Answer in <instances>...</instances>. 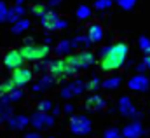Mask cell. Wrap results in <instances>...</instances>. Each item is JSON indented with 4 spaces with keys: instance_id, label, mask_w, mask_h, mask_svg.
Wrapping results in <instances>:
<instances>
[{
    "instance_id": "1",
    "label": "cell",
    "mask_w": 150,
    "mask_h": 138,
    "mask_svg": "<svg viewBox=\"0 0 150 138\" xmlns=\"http://www.w3.org/2000/svg\"><path fill=\"white\" fill-rule=\"evenodd\" d=\"M126 58H127V46L126 44H115L110 46L107 54L101 58L100 61V68L103 72H112V70L120 68L124 63H126Z\"/></svg>"
},
{
    "instance_id": "2",
    "label": "cell",
    "mask_w": 150,
    "mask_h": 138,
    "mask_svg": "<svg viewBox=\"0 0 150 138\" xmlns=\"http://www.w3.org/2000/svg\"><path fill=\"white\" fill-rule=\"evenodd\" d=\"M19 54L23 56V60H30V61H38V60H44L47 54H49V46L47 44H25L21 49H19Z\"/></svg>"
},
{
    "instance_id": "3",
    "label": "cell",
    "mask_w": 150,
    "mask_h": 138,
    "mask_svg": "<svg viewBox=\"0 0 150 138\" xmlns=\"http://www.w3.org/2000/svg\"><path fill=\"white\" fill-rule=\"evenodd\" d=\"M65 63L74 67L75 70L80 68H87L94 63V54L93 53H87V51H82V53H77V54H70L65 58Z\"/></svg>"
},
{
    "instance_id": "4",
    "label": "cell",
    "mask_w": 150,
    "mask_h": 138,
    "mask_svg": "<svg viewBox=\"0 0 150 138\" xmlns=\"http://www.w3.org/2000/svg\"><path fill=\"white\" fill-rule=\"evenodd\" d=\"M40 21H42V26L47 28V30H61L67 26V21L65 19H59L58 12L54 11H44V14L40 16Z\"/></svg>"
},
{
    "instance_id": "5",
    "label": "cell",
    "mask_w": 150,
    "mask_h": 138,
    "mask_svg": "<svg viewBox=\"0 0 150 138\" xmlns=\"http://www.w3.org/2000/svg\"><path fill=\"white\" fill-rule=\"evenodd\" d=\"M47 68L52 77H70V75H75V72H77L74 67L67 65L65 60H52L47 65Z\"/></svg>"
},
{
    "instance_id": "6",
    "label": "cell",
    "mask_w": 150,
    "mask_h": 138,
    "mask_svg": "<svg viewBox=\"0 0 150 138\" xmlns=\"http://www.w3.org/2000/svg\"><path fill=\"white\" fill-rule=\"evenodd\" d=\"M91 121L86 115H74L70 119V129L75 135H87L91 131Z\"/></svg>"
},
{
    "instance_id": "7",
    "label": "cell",
    "mask_w": 150,
    "mask_h": 138,
    "mask_svg": "<svg viewBox=\"0 0 150 138\" xmlns=\"http://www.w3.org/2000/svg\"><path fill=\"white\" fill-rule=\"evenodd\" d=\"M32 77H33L32 68L19 67V68L14 70V73H12V79H11V80L16 84V87H23V86H26V84H30V82H32Z\"/></svg>"
},
{
    "instance_id": "8",
    "label": "cell",
    "mask_w": 150,
    "mask_h": 138,
    "mask_svg": "<svg viewBox=\"0 0 150 138\" xmlns=\"http://www.w3.org/2000/svg\"><path fill=\"white\" fill-rule=\"evenodd\" d=\"M30 122H32V126L38 131V129H44V128H51L54 124V117L49 115L47 112H37V114L32 115Z\"/></svg>"
},
{
    "instance_id": "9",
    "label": "cell",
    "mask_w": 150,
    "mask_h": 138,
    "mask_svg": "<svg viewBox=\"0 0 150 138\" xmlns=\"http://www.w3.org/2000/svg\"><path fill=\"white\" fill-rule=\"evenodd\" d=\"M23 56L19 54V51H9V53H5V56H4V65L7 67V68H11V70H16V68H19L21 65H23Z\"/></svg>"
},
{
    "instance_id": "10",
    "label": "cell",
    "mask_w": 150,
    "mask_h": 138,
    "mask_svg": "<svg viewBox=\"0 0 150 138\" xmlns=\"http://www.w3.org/2000/svg\"><path fill=\"white\" fill-rule=\"evenodd\" d=\"M129 89L131 91H138V93H142V91H147L150 87V80L145 77V75H142V73H138V75H134V77H131L129 79Z\"/></svg>"
},
{
    "instance_id": "11",
    "label": "cell",
    "mask_w": 150,
    "mask_h": 138,
    "mask_svg": "<svg viewBox=\"0 0 150 138\" xmlns=\"http://www.w3.org/2000/svg\"><path fill=\"white\" fill-rule=\"evenodd\" d=\"M84 89H86V84H84L82 80H74V82L67 84V87H63L61 96H63V98H74L77 95H80Z\"/></svg>"
},
{
    "instance_id": "12",
    "label": "cell",
    "mask_w": 150,
    "mask_h": 138,
    "mask_svg": "<svg viewBox=\"0 0 150 138\" xmlns=\"http://www.w3.org/2000/svg\"><path fill=\"white\" fill-rule=\"evenodd\" d=\"M120 133H122L124 138H140L143 135V128H142L140 122H131V124H127Z\"/></svg>"
},
{
    "instance_id": "13",
    "label": "cell",
    "mask_w": 150,
    "mask_h": 138,
    "mask_svg": "<svg viewBox=\"0 0 150 138\" xmlns=\"http://www.w3.org/2000/svg\"><path fill=\"white\" fill-rule=\"evenodd\" d=\"M119 112H120L124 117H133V115L136 114L134 105L131 103V100H129L127 96H122V98L119 100Z\"/></svg>"
},
{
    "instance_id": "14",
    "label": "cell",
    "mask_w": 150,
    "mask_h": 138,
    "mask_svg": "<svg viewBox=\"0 0 150 138\" xmlns=\"http://www.w3.org/2000/svg\"><path fill=\"white\" fill-rule=\"evenodd\" d=\"M7 122H9V128L11 129H25L28 126L30 119L26 115H11L7 119Z\"/></svg>"
},
{
    "instance_id": "15",
    "label": "cell",
    "mask_w": 150,
    "mask_h": 138,
    "mask_svg": "<svg viewBox=\"0 0 150 138\" xmlns=\"http://www.w3.org/2000/svg\"><path fill=\"white\" fill-rule=\"evenodd\" d=\"M86 37L89 38L91 44H98V42L103 38V28H101L98 23H94V25L89 26V30H87V35H86Z\"/></svg>"
},
{
    "instance_id": "16",
    "label": "cell",
    "mask_w": 150,
    "mask_h": 138,
    "mask_svg": "<svg viewBox=\"0 0 150 138\" xmlns=\"http://www.w3.org/2000/svg\"><path fill=\"white\" fill-rule=\"evenodd\" d=\"M105 107H107L105 100H103L101 96H98V95H94V96L87 98V102H86V108H89V110H94V112H98V110H103Z\"/></svg>"
},
{
    "instance_id": "17",
    "label": "cell",
    "mask_w": 150,
    "mask_h": 138,
    "mask_svg": "<svg viewBox=\"0 0 150 138\" xmlns=\"http://www.w3.org/2000/svg\"><path fill=\"white\" fill-rule=\"evenodd\" d=\"M23 14H25V9H23L21 5H14L12 9H7L5 21H9V23H14V21H18L19 18H23Z\"/></svg>"
},
{
    "instance_id": "18",
    "label": "cell",
    "mask_w": 150,
    "mask_h": 138,
    "mask_svg": "<svg viewBox=\"0 0 150 138\" xmlns=\"http://www.w3.org/2000/svg\"><path fill=\"white\" fill-rule=\"evenodd\" d=\"M52 82H54V77H52L51 73H49V75H42V77L38 79V82L33 86V91H44V89L51 87Z\"/></svg>"
},
{
    "instance_id": "19",
    "label": "cell",
    "mask_w": 150,
    "mask_h": 138,
    "mask_svg": "<svg viewBox=\"0 0 150 138\" xmlns=\"http://www.w3.org/2000/svg\"><path fill=\"white\" fill-rule=\"evenodd\" d=\"M28 26H30V21H28L26 18H19L18 21L12 23V33H21V32H25Z\"/></svg>"
},
{
    "instance_id": "20",
    "label": "cell",
    "mask_w": 150,
    "mask_h": 138,
    "mask_svg": "<svg viewBox=\"0 0 150 138\" xmlns=\"http://www.w3.org/2000/svg\"><path fill=\"white\" fill-rule=\"evenodd\" d=\"M9 117H11V108L7 107V100L2 96V98H0V122L7 121Z\"/></svg>"
},
{
    "instance_id": "21",
    "label": "cell",
    "mask_w": 150,
    "mask_h": 138,
    "mask_svg": "<svg viewBox=\"0 0 150 138\" xmlns=\"http://www.w3.org/2000/svg\"><path fill=\"white\" fill-rule=\"evenodd\" d=\"M119 86H120V77H108L101 82L103 89H117Z\"/></svg>"
},
{
    "instance_id": "22",
    "label": "cell",
    "mask_w": 150,
    "mask_h": 138,
    "mask_svg": "<svg viewBox=\"0 0 150 138\" xmlns=\"http://www.w3.org/2000/svg\"><path fill=\"white\" fill-rule=\"evenodd\" d=\"M7 102H19L21 98H23V91L21 89H18V87H14L11 93H7L5 96H4Z\"/></svg>"
},
{
    "instance_id": "23",
    "label": "cell",
    "mask_w": 150,
    "mask_h": 138,
    "mask_svg": "<svg viewBox=\"0 0 150 138\" xmlns=\"http://www.w3.org/2000/svg\"><path fill=\"white\" fill-rule=\"evenodd\" d=\"M70 49H72V42L70 40H61L58 44V47H56V53L58 54H68Z\"/></svg>"
},
{
    "instance_id": "24",
    "label": "cell",
    "mask_w": 150,
    "mask_h": 138,
    "mask_svg": "<svg viewBox=\"0 0 150 138\" xmlns=\"http://www.w3.org/2000/svg\"><path fill=\"white\" fill-rule=\"evenodd\" d=\"M14 87H16V84H14L11 79H9V80H4V82L0 84V96H5V95L11 93Z\"/></svg>"
},
{
    "instance_id": "25",
    "label": "cell",
    "mask_w": 150,
    "mask_h": 138,
    "mask_svg": "<svg viewBox=\"0 0 150 138\" xmlns=\"http://www.w3.org/2000/svg\"><path fill=\"white\" fill-rule=\"evenodd\" d=\"M91 42H89V38L86 37V35H80V37H75L74 40H72V47H87Z\"/></svg>"
},
{
    "instance_id": "26",
    "label": "cell",
    "mask_w": 150,
    "mask_h": 138,
    "mask_svg": "<svg viewBox=\"0 0 150 138\" xmlns=\"http://www.w3.org/2000/svg\"><path fill=\"white\" fill-rule=\"evenodd\" d=\"M75 14H77L79 19H87V18L91 16V7H89V5H80Z\"/></svg>"
},
{
    "instance_id": "27",
    "label": "cell",
    "mask_w": 150,
    "mask_h": 138,
    "mask_svg": "<svg viewBox=\"0 0 150 138\" xmlns=\"http://www.w3.org/2000/svg\"><path fill=\"white\" fill-rule=\"evenodd\" d=\"M113 4V0H96L94 2V7L98 9V11H107V9H110Z\"/></svg>"
},
{
    "instance_id": "28",
    "label": "cell",
    "mask_w": 150,
    "mask_h": 138,
    "mask_svg": "<svg viewBox=\"0 0 150 138\" xmlns=\"http://www.w3.org/2000/svg\"><path fill=\"white\" fill-rule=\"evenodd\" d=\"M115 2H117V5H119V7H122V9H126V11L133 9V7H134V4H136V0H115Z\"/></svg>"
},
{
    "instance_id": "29",
    "label": "cell",
    "mask_w": 150,
    "mask_h": 138,
    "mask_svg": "<svg viewBox=\"0 0 150 138\" xmlns=\"http://www.w3.org/2000/svg\"><path fill=\"white\" fill-rule=\"evenodd\" d=\"M105 138H124V137L117 128H110V129L105 131Z\"/></svg>"
},
{
    "instance_id": "30",
    "label": "cell",
    "mask_w": 150,
    "mask_h": 138,
    "mask_svg": "<svg viewBox=\"0 0 150 138\" xmlns=\"http://www.w3.org/2000/svg\"><path fill=\"white\" fill-rule=\"evenodd\" d=\"M51 108H52V103L47 102V100H42V102L38 103V112H49Z\"/></svg>"
},
{
    "instance_id": "31",
    "label": "cell",
    "mask_w": 150,
    "mask_h": 138,
    "mask_svg": "<svg viewBox=\"0 0 150 138\" xmlns=\"http://www.w3.org/2000/svg\"><path fill=\"white\" fill-rule=\"evenodd\" d=\"M87 87H89V89H91V91H96V89H98V87H101V80H100V79H96V77H94V79H93V80H91V82H89V84H87Z\"/></svg>"
},
{
    "instance_id": "32",
    "label": "cell",
    "mask_w": 150,
    "mask_h": 138,
    "mask_svg": "<svg viewBox=\"0 0 150 138\" xmlns=\"http://www.w3.org/2000/svg\"><path fill=\"white\" fill-rule=\"evenodd\" d=\"M5 16H7V5L4 2H0V23L5 21Z\"/></svg>"
},
{
    "instance_id": "33",
    "label": "cell",
    "mask_w": 150,
    "mask_h": 138,
    "mask_svg": "<svg viewBox=\"0 0 150 138\" xmlns=\"http://www.w3.org/2000/svg\"><path fill=\"white\" fill-rule=\"evenodd\" d=\"M44 11H45V7H44L42 4H37V5H33V7H32V12H35L37 16H42V14H44Z\"/></svg>"
},
{
    "instance_id": "34",
    "label": "cell",
    "mask_w": 150,
    "mask_h": 138,
    "mask_svg": "<svg viewBox=\"0 0 150 138\" xmlns=\"http://www.w3.org/2000/svg\"><path fill=\"white\" fill-rule=\"evenodd\" d=\"M44 68H47V63H45V61H42V63L35 65V67H33V72H42Z\"/></svg>"
},
{
    "instance_id": "35",
    "label": "cell",
    "mask_w": 150,
    "mask_h": 138,
    "mask_svg": "<svg viewBox=\"0 0 150 138\" xmlns=\"http://www.w3.org/2000/svg\"><path fill=\"white\" fill-rule=\"evenodd\" d=\"M143 65H145V68L150 70V54H145V58H143V61H142Z\"/></svg>"
},
{
    "instance_id": "36",
    "label": "cell",
    "mask_w": 150,
    "mask_h": 138,
    "mask_svg": "<svg viewBox=\"0 0 150 138\" xmlns=\"http://www.w3.org/2000/svg\"><path fill=\"white\" fill-rule=\"evenodd\" d=\"M145 65H143V63H138V67H136V72H138V73H143V72H145Z\"/></svg>"
},
{
    "instance_id": "37",
    "label": "cell",
    "mask_w": 150,
    "mask_h": 138,
    "mask_svg": "<svg viewBox=\"0 0 150 138\" xmlns=\"http://www.w3.org/2000/svg\"><path fill=\"white\" fill-rule=\"evenodd\" d=\"M59 2H61V0H49V2H47V5H49V7H54V5H58Z\"/></svg>"
},
{
    "instance_id": "38",
    "label": "cell",
    "mask_w": 150,
    "mask_h": 138,
    "mask_svg": "<svg viewBox=\"0 0 150 138\" xmlns=\"http://www.w3.org/2000/svg\"><path fill=\"white\" fill-rule=\"evenodd\" d=\"M25 138H40V135H38L37 131H35V133H28V135H26Z\"/></svg>"
},
{
    "instance_id": "39",
    "label": "cell",
    "mask_w": 150,
    "mask_h": 138,
    "mask_svg": "<svg viewBox=\"0 0 150 138\" xmlns=\"http://www.w3.org/2000/svg\"><path fill=\"white\" fill-rule=\"evenodd\" d=\"M107 51H108V47H103V49H100V53H98V54H100V58H103V56L107 54Z\"/></svg>"
},
{
    "instance_id": "40",
    "label": "cell",
    "mask_w": 150,
    "mask_h": 138,
    "mask_svg": "<svg viewBox=\"0 0 150 138\" xmlns=\"http://www.w3.org/2000/svg\"><path fill=\"white\" fill-rule=\"evenodd\" d=\"M65 110H67V112H68V114H70V112H72V110H74V107H72V105H67V107H65Z\"/></svg>"
},
{
    "instance_id": "41",
    "label": "cell",
    "mask_w": 150,
    "mask_h": 138,
    "mask_svg": "<svg viewBox=\"0 0 150 138\" xmlns=\"http://www.w3.org/2000/svg\"><path fill=\"white\" fill-rule=\"evenodd\" d=\"M52 114H54V115H58V114H59V108H58V107H54V108H52Z\"/></svg>"
},
{
    "instance_id": "42",
    "label": "cell",
    "mask_w": 150,
    "mask_h": 138,
    "mask_svg": "<svg viewBox=\"0 0 150 138\" xmlns=\"http://www.w3.org/2000/svg\"><path fill=\"white\" fill-rule=\"evenodd\" d=\"M23 2H25V0H16V5H21Z\"/></svg>"
}]
</instances>
